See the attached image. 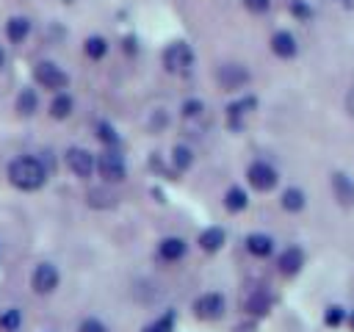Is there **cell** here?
<instances>
[{
  "label": "cell",
  "instance_id": "d4e9b609",
  "mask_svg": "<svg viewBox=\"0 0 354 332\" xmlns=\"http://www.w3.org/2000/svg\"><path fill=\"white\" fill-rule=\"evenodd\" d=\"M19 329H22V310L19 307L0 310V332H19Z\"/></svg>",
  "mask_w": 354,
  "mask_h": 332
},
{
  "label": "cell",
  "instance_id": "4316f807",
  "mask_svg": "<svg viewBox=\"0 0 354 332\" xmlns=\"http://www.w3.org/2000/svg\"><path fill=\"white\" fill-rule=\"evenodd\" d=\"M94 136H97L105 147H119V133H116V127H113L111 122H105V119L94 124Z\"/></svg>",
  "mask_w": 354,
  "mask_h": 332
},
{
  "label": "cell",
  "instance_id": "f1b7e54d",
  "mask_svg": "<svg viewBox=\"0 0 354 332\" xmlns=\"http://www.w3.org/2000/svg\"><path fill=\"white\" fill-rule=\"evenodd\" d=\"M346 321V310L340 307V304H329L326 310H324V324L326 326H340Z\"/></svg>",
  "mask_w": 354,
  "mask_h": 332
},
{
  "label": "cell",
  "instance_id": "9a60e30c",
  "mask_svg": "<svg viewBox=\"0 0 354 332\" xmlns=\"http://www.w3.org/2000/svg\"><path fill=\"white\" fill-rule=\"evenodd\" d=\"M3 30H6V39H8L11 44H22V42L30 36L33 25H30L28 17H19V14H17V17H8V19H6V28H3Z\"/></svg>",
  "mask_w": 354,
  "mask_h": 332
},
{
  "label": "cell",
  "instance_id": "6da1fadb",
  "mask_svg": "<svg viewBox=\"0 0 354 332\" xmlns=\"http://www.w3.org/2000/svg\"><path fill=\"white\" fill-rule=\"evenodd\" d=\"M8 183L17 188V191H25V194H30V191H39V188H44V183H47V177H50V169H47V163L41 160V158H36V155H17L11 163H8Z\"/></svg>",
  "mask_w": 354,
  "mask_h": 332
},
{
  "label": "cell",
  "instance_id": "2e32d148",
  "mask_svg": "<svg viewBox=\"0 0 354 332\" xmlns=\"http://www.w3.org/2000/svg\"><path fill=\"white\" fill-rule=\"evenodd\" d=\"M246 252L252 255V257H260V260H266V257H271L274 255V238L271 235H266V232H252V235H246Z\"/></svg>",
  "mask_w": 354,
  "mask_h": 332
},
{
  "label": "cell",
  "instance_id": "cb8c5ba5",
  "mask_svg": "<svg viewBox=\"0 0 354 332\" xmlns=\"http://www.w3.org/2000/svg\"><path fill=\"white\" fill-rule=\"evenodd\" d=\"M83 53H86L91 61H102V58L108 55V39H105V36H86Z\"/></svg>",
  "mask_w": 354,
  "mask_h": 332
},
{
  "label": "cell",
  "instance_id": "ffe728a7",
  "mask_svg": "<svg viewBox=\"0 0 354 332\" xmlns=\"http://www.w3.org/2000/svg\"><path fill=\"white\" fill-rule=\"evenodd\" d=\"M14 111H17L19 116H33V113L39 111V91L30 89V86L19 89V94H17V100H14Z\"/></svg>",
  "mask_w": 354,
  "mask_h": 332
},
{
  "label": "cell",
  "instance_id": "5bb4252c",
  "mask_svg": "<svg viewBox=\"0 0 354 332\" xmlns=\"http://www.w3.org/2000/svg\"><path fill=\"white\" fill-rule=\"evenodd\" d=\"M271 304H274V299H271V293H268L266 288H254V290L246 296V302H243L246 313L254 315V318H263V315L271 310Z\"/></svg>",
  "mask_w": 354,
  "mask_h": 332
},
{
  "label": "cell",
  "instance_id": "d590c367",
  "mask_svg": "<svg viewBox=\"0 0 354 332\" xmlns=\"http://www.w3.org/2000/svg\"><path fill=\"white\" fill-rule=\"evenodd\" d=\"M6 66V50H3V44H0V69Z\"/></svg>",
  "mask_w": 354,
  "mask_h": 332
},
{
  "label": "cell",
  "instance_id": "f546056e",
  "mask_svg": "<svg viewBox=\"0 0 354 332\" xmlns=\"http://www.w3.org/2000/svg\"><path fill=\"white\" fill-rule=\"evenodd\" d=\"M77 332H108V324L100 321L97 315H86V318L77 324Z\"/></svg>",
  "mask_w": 354,
  "mask_h": 332
},
{
  "label": "cell",
  "instance_id": "d6986e66",
  "mask_svg": "<svg viewBox=\"0 0 354 332\" xmlns=\"http://www.w3.org/2000/svg\"><path fill=\"white\" fill-rule=\"evenodd\" d=\"M332 191H335V199L346 208L354 205V180H348L343 172H335L332 174Z\"/></svg>",
  "mask_w": 354,
  "mask_h": 332
},
{
  "label": "cell",
  "instance_id": "7c38bea8",
  "mask_svg": "<svg viewBox=\"0 0 354 332\" xmlns=\"http://www.w3.org/2000/svg\"><path fill=\"white\" fill-rule=\"evenodd\" d=\"M301 266H304V249L301 246H288L277 257V268L282 277H296L301 271Z\"/></svg>",
  "mask_w": 354,
  "mask_h": 332
},
{
  "label": "cell",
  "instance_id": "8d00e7d4",
  "mask_svg": "<svg viewBox=\"0 0 354 332\" xmlns=\"http://www.w3.org/2000/svg\"><path fill=\"white\" fill-rule=\"evenodd\" d=\"M340 3H343V6H351V0H340Z\"/></svg>",
  "mask_w": 354,
  "mask_h": 332
},
{
  "label": "cell",
  "instance_id": "d6a6232c",
  "mask_svg": "<svg viewBox=\"0 0 354 332\" xmlns=\"http://www.w3.org/2000/svg\"><path fill=\"white\" fill-rule=\"evenodd\" d=\"M346 111H348V116L354 119V86H351V91H348V97H346Z\"/></svg>",
  "mask_w": 354,
  "mask_h": 332
},
{
  "label": "cell",
  "instance_id": "8fae6325",
  "mask_svg": "<svg viewBox=\"0 0 354 332\" xmlns=\"http://www.w3.org/2000/svg\"><path fill=\"white\" fill-rule=\"evenodd\" d=\"M185 255H188L185 238H180V235H166V238H160V243H158V257H160L163 263H177V260H183Z\"/></svg>",
  "mask_w": 354,
  "mask_h": 332
},
{
  "label": "cell",
  "instance_id": "7402d4cb",
  "mask_svg": "<svg viewBox=\"0 0 354 332\" xmlns=\"http://www.w3.org/2000/svg\"><path fill=\"white\" fill-rule=\"evenodd\" d=\"M279 205H282V210H288V213H299V210H304L307 196H304V191H301V188L290 185V188H285V191H282Z\"/></svg>",
  "mask_w": 354,
  "mask_h": 332
},
{
  "label": "cell",
  "instance_id": "52a82bcc",
  "mask_svg": "<svg viewBox=\"0 0 354 332\" xmlns=\"http://www.w3.org/2000/svg\"><path fill=\"white\" fill-rule=\"evenodd\" d=\"M246 180H249V185L254 188V191H271V188H277V183H279V174H277V169L268 163V160H252L249 163V169H246Z\"/></svg>",
  "mask_w": 354,
  "mask_h": 332
},
{
  "label": "cell",
  "instance_id": "1f68e13d",
  "mask_svg": "<svg viewBox=\"0 0 354 332\" xmlns=\"http://www.w3.org/2000/svg\"><path fill=\"white\" fill-rule=\"evenodd\" d=\"M243 6L252 11V14H266L271 8V0H243Z\"/></svg>",
  "mask_w": 354,
  "mask_h": 332
},
{
  "label": "cell",
  "instance_id": "e0dca14e",
  "mask_svg": "<svg viewBox=\"0 0 354 332\" xmlns=\"http://www.w3.org/2000/svg\"><path fill=\"white\" fill-rule=\"evenodd\" d=\"M72 111H75V97L66 94V91H55L53 100H50V111H47V113H50L55 122H64V119L72 116Z\"/></svg>",
  "mask_w": 354,
  "mask_h": 332
},
{
  "label": "cell",
  "instance_id": "277c9868",
  "mask_svg": "<svg viewBox=\"0 0 354 332\" xmlns=\"http://www.w3.org/2000/svg\"><path fill=\"white\" fill-rule=\"evenodd\" d=\"M194 66V50L188 42H171L163 50V69L169 75H185Z\"/></svg>",
  "mask_w": 354,
  "mask_h": 332
},
{
  "label": "cell",
  "instance_id": "83f0119b",
  "mask_svg": "<svg viewBox=\"0 0 354 332\" xmlns=\"http://www.w3.org/2000/svg\"><path fill=\"white\" fill-rule=\"evenodd\" d=\"M180 113H183V119H185V122L202 119V116H205V102H202V100H196V97H191V100H185V102L180 105Z\"/></svg>",
  "mask_w": 354,
  "mask_h": 332
},
{
  "label": "cell",
  "instance_id": "836d02e7",
  "mask_svg": "<svg viewBox=\"0 0 354 332\" xmlns=\"http://www.w3.org/2000/svg\"><path fill=\"white\" fill-rule=\"evenodd\" d=\"M124 50L127 53H136V39H124Z\"/></svg>",
  "mask_w": 354,
  "mask_h": 332
},
{
  "label": "cell",
  "instance_id": "9c48e42d",
  "mask_svg": "<svg viewBox=\"0 0 354 332\" xmlns=\"http://www.w3.org/2000/svg\"><path fill=\"white\" fill-rule=\"evenodd\" d=\"M216 80H218V86H221L224 91H238V89H243V86L252 80V75H249V69L241 66V64H221V66L216 69Z\"/></svg>",
  "mask_w": 354,
  "mask_h": 332
},
{
  "label": "cell",
  "instance_id": "603a6c76",
  "mask_svg": "<svg viewBox=\"0 0 354 332\" xmlns=\"http://www.w3.org/2000/svg\"><path fill=\"white\" fill-rule=\"evenodd\" d=\"M174 326H177V310H163L155 321H149L141 332H174Z\"/></svg>",
  "mask_w": 354,
  "mask_h": 332
},
{
  "label": "cell",
  "instance_id": "e575fe53",
  "mask_svg": "<svg viewBox=\"0 0 354 332\" xmlns=\"http://www.w3.org/2000/svg\"><path fill=\"white\" fill-rule=\"evenodd\" d=\"M346 321H348V326H351V332H354V310L346 315Z\"/></svg>",
  "mask_w": 354,
  "mask_h": 332
},
{
  "label": "cell",
  "instance_id": "8992f818",
  "mask_svg": "<svg viewBox=\"0 0 354 332\" xmlns=\"http://www.w3.org/2000/svg\"><path fill=\"white\" fill-rule=\"evenodd\" d=\"M191 310H194V315L199 321H218L224 315V310H227V299L218 290H207V293L194 299Z\"/></svg>",
  "mask_w": 354,
  "mask_h": 332
},
{
  "label": "cell",
  "instance_id": "484cf974",
  "mask_svg": "<svg viewBox=\"0 0 354 332\" xmlns=\"http://www.w3.org/2000/svg\"><path fill=\"white\" fill-rule=\"evenodd\" d=\"M191 163H194V149L188 144H177L171 149V166H174V172H185V169H191Z\"/></svg>",
  "mask_w": 354,
  "mask_h": 332
},
{
  "label": "cell",
  "instance_id": "ac0fdd59",
  "mask_svg": "<svg viewBox=\"0 0 354 332\" xmlns=\"http://www.w3.org/2000/svg\"><path fill=\"white\" fill-rule=\"evenodd\" d=\"M196 243H199V249H202V252L213 255V252H218V249L227 243V232H224L221 227H205V230L199 232Z\"/></svg>",
  "mask_w": 354,
  "mask_h": 332
},
{
  "label": "cell",
  "instance_id": "3957f363",
  "mask_svg": "<svg viewBox=\"0 0 354 332\" xmlns=\"http://www.w3.org/2000/svg\"><path fill=\"white\" fill-rule=\"evenodd\" d=\"M33 83L39 89H47V91H66L69 86V75L55 64V61H36L33 64Z\"/></svg>",
  "mask_w": 354,
  "mask_h": 332
},
{
  "label": "cell",
  "instance_id": "44dd1931",
  "mask_svg": "<svg viewBox=\"0 0 354 332\" xmlns=\"http://www.w3.org/2000/svg\"><path fill=\"white\" fill-rule=\"evenodd\" d=\"M224 208H227L230 213H243V210L249 208V194H246L241 185H230V188L224 191Z\"/></svg>",
  "mask_w": 354,
  "mask_h": 332
},
{
  "label": "cell",
  "instance_id": "ba28073f",
  "mask_svg": "<svg viewBox=\"0 0 354 332\" xmlns=\"http://www.w3.org/2000/svg\"><path fill=\"white\" fill-rule=\"evenodd\" d=\"M64 160H66V169L80 180H88L94 174V155L86 147H69L64 152Z\"/></svg>",
  "mask_w": 354,
  "mask_h": 332
},
{
  "label": "cell",
  "instance_id": "4dcf8cb0",
  "mask_svg": "<svg viewBox=\"0 0 354 332\" xmlns=\"http://www.w3.org/2000/svg\"><path fill=\"white\" fill-rule=\"evenodd\" d=\"M290 14H293L296 19H310V17H313V8H310L307 0H293V3H290Z\"/></svg>",
  "mask_w": 354,
  "mask_h": 332
},
{
  "label": "cell",
  "instance_id": "4fadbf2b",
  "mask_svg": "<svg viewBox=\"0 0 354 332\" xmlns=\"http://www.w3.org/2000/svg\"><path fill=\"white\" fill-rule=\"evenodd\" d=\"M271 53L277 55V58H282V61H288V58H296V53H299V44H296V36L290 33V30H277L274 36H271Z\"/></svg>",
  "mask_w": 354,
  "mask_h": 332
},
{
  "label": "cell",
  "instance_id": "7a4b0ae2",
  "mask_svg": "<svg viewBox=\"0 0 354 332\" xmlns=\"http://www.w3.org/2000/svg\"><path fill=\"white\" fill-rule=\"evenodd\" d=\"M94 172L105 180V183H122L127 177V163H124V155L116 149V147H108L105 152H100L94 158Z\"/></svg>",
  "mask_w": 354,
  "mask_h": 332
},
{
  "label": "cell",
  "instance_id": "5b68a950",
  "mask_svg": "<svg viewBox=\"0 0 354 332\" xmlns=\"http://www.w3.org/2000/svg\"><path fill=\"white\" fill-rule=\"evenodd\" d=\"M58 285H61V271H58V266L55 263H36V268H33V274H30V288H33V293L36 296H50V293H55L58 290Z\"/></svg>",
  "mask_w": 354,
  "mask_h": 332
},
{
  "label": "cell",
  "instance_id": "30bf717a",
  "mask_svg": "<svg viewBox=\"0 0 354 332\" xmlns=\"http://www.w3.org/2000/svg\"><path fill=\"white\" fill-rule=\"evenodd\" d=\"M254 108H257V97L254 94H243V97L232 100L227 105V122H230V127L232 130H241L243 127V116H249Z\"/></svg>",
  "mask_w": 354,
  "mask_h": 332
}]
</instances>
